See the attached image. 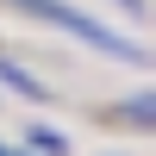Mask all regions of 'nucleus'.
<instances>
[{"mask_svg": "<svg viewBox=\"0 0 156 156\" xmlns=\"http://www.w3.org/2000/svg\"><path fill=\"white\" fill-rule=\"evenodd\" d=\"M125 112H131L137 125H150V119H156V100H150V94H137V100H131V106H125Z\"/></svg>", "mask_w": 156, "mask_h": 156, "instance_id": "nucleus-4", "label": "nucleus"}, {"mask_svg": "<svg viewBox=\"0 0 156 156\" xmlns=\"http://www.w3.org/2000/svg\"><path fill=\"white\" fill-rule=\"evenodd\" d=\"M0 156H6V144H0Z\"/></svg>", "mask_w": 156, "mask_h": 156, "instance_id": "nucleus-6", "label": "nucleus"}, {"mask_svg": "<svg viewBox=\"0 0 156 156\" xmlns=\"http://www.w3.org/2000/svg\"><path fill=\"white\" fill-rule=\"evenodd\" d=\"M12 6L37 12V19H50V25H62V31H69V37H81L87 50H106V56H119V62H144V44H131V37H119L112 25H100L94 12L69 6V0H12Z\"/></svg>", "mask_w": 156, "mask_h": 156, "instance_id": "nucleus-1", "label": "nucleus"}, {"mask_svg": "<svg viewBox=\"0 0 156 156\" xmlns=\"http://www.w3.org/2000/svg\"><path fill=\"white\" fill-rule=\"evenodd\" d=\"M69 150V137L62 131H50V125H31V156H62Z\"/></svg>", "mask_w": 156, "mask_h": 156, "instance_id": "nucleus-3", "label": "nucleus"}, {"mask_svg": "<svg viewBox=\"0 0 156 156\" xmlns=\"http://www.w3.org/2000/svg\"><path fill=\"white\" fill-rule=\"evenodd\" d=\"M0 81H6L12 94H25V100H50V87H44V81H31V75H25L19 62H6V56H0Z\"/></svg>", "mask_w": 156, "mask_h": 156, "instance_id": "nucleus-2", "label": "nucleus"}, {"mask_svg": "<svg viewBox=\"0 0 156 156\" xmlns=\"http://www.w3.org/2000/svg\"><path fill=\"white\" fill-rule=\"evenodd\" d=\"M6 156H25V150H6Z\"/></svg>", "mask_w": 156, "mask_h": 156, "instance_id": "nucleus-5", "label": "nucleus"}]
</instances>
